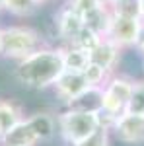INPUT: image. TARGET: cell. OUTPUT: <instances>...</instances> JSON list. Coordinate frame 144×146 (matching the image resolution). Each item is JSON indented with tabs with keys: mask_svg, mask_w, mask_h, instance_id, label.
<instances>
[{
	"mask_svg": "<svg viewBox=\"0 0 144 146\" xmlns=\"http://www.w3.org/2000/svg\"><path fill=\"white\" fill-rule=\"evenodd\" d=\"M82 20H84V27H88L94 33L105 37L107 31H109L113 14H111L109 6H100V4H98V6H94L90 12H86V14L82 16Z\"/></svg>",
	"mask_w": 144,
	"mask_h": 146,
	"instance_id": "cell-13",
	"label": "cell"
},
{
	"mask_svg": "<svg viewBox=\"0 0 144 146\" xmlns=\"http://www.w3.org/2000/svg\"><path fill=\"white\" fill-rule=\"evenodd\" d=\"M0 45H2V27H0Z\"/></svg>",
	"mask_w": 144,
	"mask_h": 146,
	"instance_id": "cell-29",
	"label": "cell"
},
{
	"mask_svg": "<svg viewBox=\"0 0 144 146\" xmlns=\"http://www.w3.org/2000/svg\"><path fill=\"white\" fill-rule=\"evenodd\" d=\"M134 88V78L127 76L123 72L111 74L107 82L103 84V101H101V109L109 113L113 117H119L125 113L127 103L131 100V94Z\"/></svg>",
	"mask_w": 144,
	"mask_h": 146,
	"instance_id": "cell-4",
	"label": "cell"
},
{
	"mask_svg": "<svg viewBox=\"0 0 144 146\" xmlns=\"http://www.w3.org/2000/svg\"><path fill=\"white\" fill-rule=\"evenodd\" d=\"M109 10L119 18H134L140 20V0H111Z\"/></svg>",
	"mask_w": 144,
	"mask_h": 146,
	"instance_id": "cell-16",
	"label": "cell"
},
{
	"mask_svg": "<svg viewBox=\"0 0 144 146\" xmlns=\"http://www.w3.org/2000/svg\"><path fill=\"white\" fill-rule=\"evenodd\" d=\"M82 76H84V80H86L88 86H100V88H103V84L107 82V78H109L111 74L105 68H101L100 64L88 62L86 68L82 70Z\"/></svg>",
	"mask_w": 144,
	"mask_h": 146,
	"instance_id": "cell-18",
	"label": "cell"
},
{
	"mask_svg": "<svg viewBox=\"0 0 144 146\" xmlns=\"http://www.w3.org/2000/svg\"><path fill=\"white\" fill-rule=\"evenodd\" d=\"M86 88H88V84L82 76V72H76V70H62V74L53 84L55 96L60 100L62 105H66L70 100H74L78 94L82 90H86Z\"/></svg>",
	"mask_w": 144,
	"mask_h": 146,
	"instance_id": "cell-9",
	"label": "cell"
},
{
	"mask_svg": "<svg viewBox=\"0 0 144 146\" xmlns=\"http://www.w3.org/2000/svg\"><path fill=\"white\" fill-rule=\"evenodd\" d=\"M101 101H103V88H100V86H88L86 90L80 92L74 100L68 101L64 107L76 109V111H86V113H100Z\"/></svg>",
	"mask_w": 144,
	"mask_h": 146,
	"instance_id": "cell-11",
	"label": "cell"
},
{
	"mask_svg": "<svg viewBox=\"0 0 144 146\" xmlns=\"http://www.w3.org/2000/svg\"><path fill=\"white\" fill-rule=\"evenodd\" d=\"M64 2H66V4L76 12V14H80V16H84V14L90 12L94 6H98L94 0H64Z\"/></svg>",
	"mask_w": 144,
	"mask_h": 146,
	"instance_id": "cell-22",
	"label": "cell"
},
{
	"mask_svg": "<svg viewBox=\"0 0 144 146\" xmlns=\"http://www.w3.org/2000/svg\"><path fill=\"white\" fill-rule=\"evenodd\" d=\"M25 119L23 109L12 100H0V129L2 133L10 131L14 125H18L20 121Z\"/></svg>",
	"mask_w": 144,
	"mask_h": 146,
	"instance_id": "cell-15",
	"label": "cell"
},
{
	"mask_svg": "<svg viewBox=\"0 0 144 146\" xmlns=\"http://www.w3.org/2000/svg\"><path fill=\"white\" fill-rule=\"evenodd\" d=\"M39 4L35 0H6L4 10L16 18H31L39 12Z\"/></svg>",
	"mask_w": 144,
	"mask_h": 146,
	"instance_id": "cell-17",
	"label": "cell"
},
{
	"mask_svg": "<svg viewBox=\"0 0 144 146\" xmlns=\"http://www.w3.org/2000/svg\"><path fill=\"white\" fill-rule=\"evenodd\" d=\"M101 39V35H98V33H94L92 29H88V27H84L80 33H78V37L70 43V45H74V47H78V49H82V51H86V53H90L92 49H96L98 47V43H100Z\"/></svg>",
	"mask_w": 144,
	"mask_h": 146,
	"instance_id": "cell-20",
	"label": "cell"
},
{
	"mask_svg": "<svg viewBox=\"0 0 144 146\" xmlns=\"http://www.w3.org/2000/svg\"><path fill=\"white\" fill-rule=\"evenodd\" d=\"M127 113L144 115V80H134V88L131 94V100L127 103Z\"/></svg>",
	"mask_w": 144,
	"mask_h": 146,
	"instance_id": "cell-19",
	"label": "cell"
},
{
	"mask_svg": "<svg viewBox=\"0 0 144 146\" xmlns=\"http://www.w3.org/2000/svg\"><path fill=\"white\" fill-rule=\"evenodd\" d=\"M140 64H142V72H144V56H140Z\"/></svg>",
	"mask_w": 144,
	"mask_h": 146,
	"instance_id": "cell-28",
	"label": "cell"
},
{
	"mask_svg": "<svg viewBox=\"0 0 144 146\" xmlns=\"http://www.w3.org/2000/svg\"><path fill=\"white\" fill-rule=\"evenodd\" d=\"M140 20L144 22V0H140Z\"/></svg>",
	"mask_w": 144,
	"mask_h": 146,
	"instance_id": "cell-25",
	"label": "cell"
},
{
	"mask_svg": "<svg viewBox=\"0 0 144 146\" xmlns=\"http://www.w3.org/2000/svg\"><path fill=\"white\" fill-rule=\"evenodd\" d=\"M56 125L58 135L68 146H76L78 142L86 140L92 133L100 129L98 113H86L64 107L62 111L56 113Z\"/></svg>",
	"mask_w": 144,
	"mask_h": 146,
	"instance_id": "cell-3",
	"label": "cell"
},
{
	"mask_svg": "<svg viewBox=\"0 0 144 146\" xmlns=\"http://www.w3.org/2000/svg\"><path fill=\"white\" fill-rule=\"evenodd\" d=\"M62 55L58 47H41L25 58L16 62L14 78L18 84L29 90H47L53 88L56 78L62 74Z\"/></svg>",
	"mask_w": 144,
	"mask_h": 146,
	"instance_id": "cell-1",
	"label": "cell"
},
{
	"mask_svg": "<svg viewBox=\"0 0 144 146\" xmlns=\"http://www.w3.org/2000/svg\"><path fill=\"white\" fill-rule=\"evenodd\" d=\"M96 4H100V6H109V2L111 0H94Z\"/></svg>",
	"mask_w": 144,
	"mask_h": 146,
	"instance_id": "cell-24",
	"label": "cell"
},
{
	"mask_svg": "<svg viewBox=\"0 0 144 146\" xmlns=\"http://www.w3.org/2000/svg\"><path fill=\"white\" fill-rule=\"evenodd\" d=\"M133 51L138 56H144V27H142V31H140V35H138V39H136V43H134Z\"/></svg>",
	"mask_w": 144,
	"mask_h": 146,
	"instance_id": "cell-23",
	"label": "cell"
},
{
	"mask_svg": "<svg viewBox=\"0 0 144 146\" xmlns=\"http://www.w3.org/2000/svg\"><path fill=\"white\" fill-rule=\"evenodd\" d=\"M53 25H55V33L60 39V43L70 45L78 37V33L84 29V20H82L80 14H76L64 2V4H60L56 8L55 16H53Z\"/></svg>",
	"mask_w": 144,
	"mask_h": 146,
	"instance_id": "cell-6",
	"label": "cell"
},
{
	"mask_svg": "<svg viewBox=\"0 0 144 146\" xmlns=\"http://www.w3.org/2000/svg\"><path fill=\"white\" fill-rule=\"evenodd\" d=\"M60 55H62V64H64V70H76V72H82L86 64L90 62V53L78 49L74 45H60Z\"/></svg>",
	"mask_w": 144,
	"mask_h": 146,
	"instance_id": "cell-14",
	"label": "cell"
},
{
	"mask_svg": "<svg viewBox=\"0 0 144 146\" xmlns=\"http://www.w3.org/2000/svg\"><path fill=\"white\" fill-rule=\"evenodd\" d=\"M45 47V39L35 27L31 25H8L2 27V45L0 55L4 58L12 60H22L27 55L39 51Z\"/></svg>",
	"mask_w": 144,
	"mask_h": 146,
	"instance_id": "cell-2",
	"label": "cell"
},
{
	"mask_svg": "<svg viewBox=\"0 0 144 146\" xmlns=\"http://www.w3.org/2000/svg\"><path fill=\"white\" fill-rule=\"evenodd\" d=\"M39 138L35 136V133L31 131L29 123L23 119L18 125H14L10 131H6L2 136L0 146H37Z\"/></svg>",
	"mask_w": 144,
	"mask_h": 146,
	"instance_id": "cell-12",
	"label": "cell"
},
{
	"mask_svg": "<svg viewBox=\"0 0 144 146\" xmlns=\"http://www.w3.org/2000/svg\"><path fill=\"white\" fill-rule=\"evenodd\" d=\"M144 27L142 20H134V18H119V16H113L109 25V31H107V39H111L115 45H119L123 51L127 49H133L138 35Z\"/></svg>",
	"mask_w": 144,
	"mask_h": 146,
	"instance_id": "cell-7",
	"label": "cell"
},
{
	"mask_svg": "<svg viewBox=\"0 0 144 146\" xmlns=\"http://www.w3.org/2000/svg\"><path fill=\"white\" fill-rule=\"evenodd\" d=\"M35 2H37L39 6H43V4H47V2H51V0H35Z\"/></svg>",
	"mask_w": 144,
	"mask_h": 146,
	"instance_id": "cell-26",
	"label": "cell"
},
{
	"mask_svg": "<svg viewBox=\"0 0 144 146\" xmlns=\"http://www.w3.org/2000/svg\"><path fill=\"white\" fill-rule=\"evenodd\" d=\"M2 136H4V133H2V129H0V142H2Z\"/></svg>",
	"mask_w": 144,
	"mask_h": 146,
	"instance_id": "cell-30",
	"label": "cell"
},
{
	"mask_svg": "<svg viewBox=\"0 0 144 146\" xmlns=\"http://www.w3.org/2000/svg\"><path fill=\"white\" fill-rule=\"evenodd\" d=\"M25 121L29 123L31 131L39 138V142H49L58 133L56 115H53V113H49V111H37L33 115H29V117H25Z\"/></svg>",
	"mask_w": 144,
	"mask_h": 146,
	"instance_id": "cell-10",
	"label": "cell"
},
{
	"mask_svg": "<svg viewBox=\"0 0 144 146\" xmlns=\"http://www.w3.org/2000/svg\"><path fill=\"white\" fill-rule=\"evenodd\" d=\"M111 138H113V136H111V131H109V129L100 127L96 133H92L86 140L78 142L76 146H111Z\"/></svg>",
	"mask_w": 144,
	"mask_h": 146,
	"instance_id": "cell-21",
	"label": "cell"
},
{
	"mask_svg": "<svg viewBox=\"0 0 144 146\" xmlns=\"http://www.w3.org/2000/svg\"><path fill=\"white\" fill-rule=\"evenodd\" d=\"M111 136L127 146H144V115L121 113L111 127Z\"/></svg>",
	"mask_w": 144,
	"mask_h": 146,
	"instance_id": "cell-5",
	"label": "cell"
},
{
	"mask_svg": "<svg viewBox=\"0 0 144 146\" xmlns=\"http://www.w3.org/2000/svg\"><path fill=\"white\" fill-rule=\"evenodd\" d=\"M121 60H123V49L119 45H115L107 37H103L100 43H98V47L90 51V62L100 64L109 74H115L117 72Z\"/></svg>",
	"mask_w": 144,
	"mask_h": 146,
	"instance_id": "cell-8",
	"label": "cell"
},
{
	"mask_svg": "<svg viewBox=\"0 0 144 146\" xmlns=\"http://www.w3.org/2000/svg\"><path fill=\"white\" fill-rule=\"evenodd\" d=\"M4 6H6V0H0V10H4Z\"/></svg>",
	"mask_w": 144,
	"mask_h": 146,
	"instance_id": "cell-27",
	"label": "cell"
}]
</instances>
